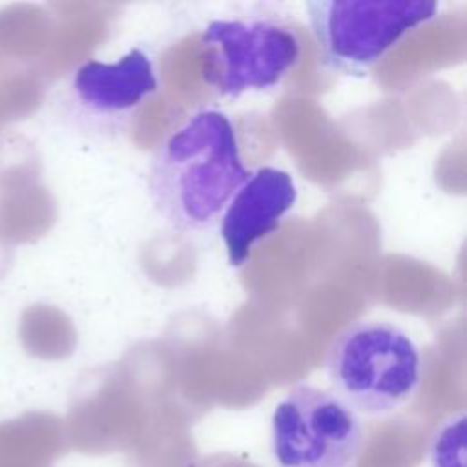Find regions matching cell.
Here are the masks:
<instances>
[{
    "label": "cell",
    "mask_w": 467,
    "mask_h": 467,
    "mask_svg": "<svg viewBox=\"0 0 467 467\" xmlns=\"http://www.w3.org/2000/svg\"><path fill=\"white\" fill-rule=\"evenodd\" d=\"M248 173L230 117L201 109L153 153L148 190L168 224L179 232H201L217 223Z\"/></svg>",
    "instance_id": "6da1fadb"
},
{
    "label": "cell",
    "mask_w": 467,
    "mask_h": 467,
    "mask_svg": "<svg viewBox=\"0 0 467 467\" xmlns=\"http://www.w3.org/2000/svg\"><path fill=\"white\" fill-rule=\"evenodd\" d=\"M363 445L358 414L334 392L299 383L272 416V452L281 467H348Z\"/></svg>",
    "instance_id": "5b68a950"
},
{
    "label": "cell",
    "mask_w": 467,
    "mask_h": 467,
    "mask_svg": "<svg viewBox=\"0 0 467 467\" xmlns=\"http://www.w3.org/2000/svg\"><path fill=\"white\" fill-rule=\"evenodd\" d=\"M190 467H193V465H190Z\"/></svg>",
    "instance_id": "ba28073f"
},
{
    "label": "cell",
    "mask_w": 467,
    "mask_h": 467,
    "mask_svg": "<svg viewBox=\"0 0 467 467\" xmlns=\"http://www.w3.org/2000/svg\"><path fill=\"white\" fill-rule=\"evenodd\" d=\"M296 201L297 186L286 170L261 166L250 171L221 215L230 265H244L254 246L279 228Z\"/></svg>",
    "instance_id": "8992f818"
},
{
    "label": "cell",
    "mask_w": 467,
    "mask_h": 467,
    "mask_svg": "<svg viewBox=\"0 0 467 467\" xmlns=\"http://www.w3.org/2000/svg\"><path fill=\"white\" fill-rule=\"evenodd\" d=\"M202 77L223 97L279 86L296 67V31L272 18L212 20L201 35Z\"/></svg>",
    "instance_id": "277c9868"
},
{
    "label": "cell",
    "mask_w": 467,
    "mask_h": 467,
    "mask_svg": "<svg viewBox=\"0 0 467 467\" xmlns=\"http://www.w3.org/2000/svg\"><path fill=\"white\" fill-rule=\"evenodd\" d=\"M306 9L323 64L359 77L410 31L431 22L440 5L432 0H316Z\"/></svg>",
    "instance_id": "3957f363"
},
{
    "label": "cell",
    "mask_w": 467,
    "mask_h": 467,
    "mask_svg": "<svg viewBox=\"0 0 467 467\" xmlns=\"http://www.w3.org/2000/svg\"><path fill=\"white\" fill-rule=\"evenodd\" d=\"M159 88L151 57L133 47L117 62L86 60L69 84L80 111L93 117H117L133 111Z\"/></svg>",
    "instance_id": "52a82bcc"
},
{
    "label": "cell",
    "mask_w": 467,
    "mask_h": 467,
    "mask_svg": "<svg viewBox=\"0 0 467 467\" xmlns=\"http://www.w3.org/2000/svg\"><path fill=\"white\" fill-rule=\"evenodd\" d=\"M330 387L354 412H392L412 398L421 381V356L396 323L361 319L347 325L325 354Z\"/></svg>",
    "instance_id": "7a4b0ae2"
}]
</instances>
